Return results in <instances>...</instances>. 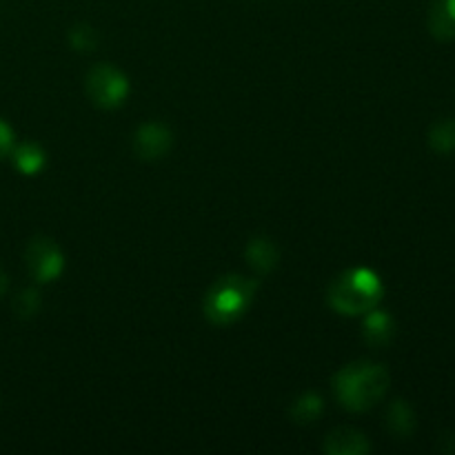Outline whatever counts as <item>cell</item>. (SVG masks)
I'll return each mask as SVG.
<instances>
[{
  "mask_svg": "<svg viewBox=\"0 0 455 455\" xmlns=\"http://www.w3.org/2000/svg\"><path fill=\"white\" fill-rule=\"evenodd\" d=\"M7 289H9V278H7V274H4L3 265H0V296H4V293H7Z\"/></svg>",
  "mask_w": 455,
  "mask_h": 455,
  "instance_id": "18",
  "label": "cell"
},
{
  "mask_svg": "<svg viewBox=\"0 0 455 455\" xmlns=\"http://www.w3.org/2000/svg\"><path fill=\"white\" fill-rule=\"evenodd\" d=\"M323 449L327 455H369L373 447L363 431L354 427H336L327 434Z\"/></svg>",
  "mask_w": 455,
  "mask_h": 455,
  "instance_id": "7",
  "label": "cell"
},
{
  "mask_svg": "<svg viewBox=\"0 0 455 455\" xmlns=\"http://www.w3.org/2000/svg\"><path fill=\"white\" fill-rule=\"evenodd\" d=\"M427 25L440 43L455 40V0H431Z\"/></svg>",
  "mask_w": 455,
  "mask_h": 455,
  "instance_id": "10",
  "label": "cell"
},
{
  "mask_svg": "<svg viewBox=\"0 0 455 455\" xmlns=\"http://www.w3.org/2000/svg\"><path fill=\"white\" fill-rule=\"evenodd\" d=\"M25 267L34 283H56L65 271V253L49 235H34L25 247Z\"/></svg>",
  "mask_w": 455,
  "mask_h": 455,
  "instance_id": "5",
  "label": "cell"
},
{
  "mask_svg": "<svg viewBox=\"0 0 455 455\" xmlns=\"http://www.w3.org/2000/svg\"><path fill=\"white\" fill-rule=\"evenodd\" d=\"M429 147L440 156L455 154V118L438 120L429 129Z\"/></svg>",
  "mask_w": 455,
  "mask_h": 455,
  "instance_id": "14",
  "label": "cell"
},
{
  "mask_svg": "<svg viewBox=\"0 0 455 455\" xmlns=\"http://www.w3.org/2000/svg\"><path fill=\"white\" fill-rule=\"evenodd\" d=\"M324 413V398L315 391H307V394L298 395L289 407V418L291 422L300 427H309L318 422Z\"/></svg>",
  "mask_w": 455,
  "mask_h": 455,
  "instance_id": "13",
  "label": "cell"
},
{
  "mask_svg": "<svg viewBox=\"0 0 455 455\" xmlns=\"http://www.w3.org/2000/svg\"><path fill=\"white\" fill-rule=\"evenodd\" d=\"M129 78L111 62H98L84 76V93L98 109H118L129 98Z\"/></svg>",
  "mask_w": 455,
  "mask_h": 455,
  "instance_id": "4",
  "label": "cell"
},
{
  "mask_svg": "<svg viewBox=\"0 0 455 455\" xmlns=\"http://www.w3.org/2000/svg\"><path fill=\"white\" fill-rule=\"evenodd\" d=\"M395 338V320L389 311L371 309L363 320V340L373 349H385Z\"/></svg>",
  "mask_w": 455,
  "mask_h": 455,
  "instance_id": "8",
  "label": "cell"
},
{
  "mask_svg": "<svg viewBox=\"0 0 455 455\" xmlns=\"http://www.w3.org/2000/svg\"><path fill=\"white\" fill-rule=\"evenodd\" d=\"M391 385V373L385 364L371 360H355L345 364L333 376V391L347 411L363 413L382 403Z\"/></svg>",
  "mask_w": 455,
  "mask_h": 455,
  "instance_id": "1",
  "label": "cell"
},
{
  "mask_svg": "<svg viewBox=\"0 0 455 455\" xmlns=\"http://www.w3.org/2000/svg\"><path fill=\"white\" fill-rule=\"evenodd\" d=\"M385 298V283L369 267L347 269L329 284L327 302L340 315H364L380 307Z\"/></svg>",
  "mask_w": 455,
  "mask_h": 455,
  "instance_id": "2",
  "label": "cell"
},
{
  "mask_svg": "<svg viewBox=\"0 0 455 455\" xmlns=\"http://www.w3.org/2000/svg\"><path fill=\"white\" fill-rule=\"evenodd\" d=\"M98 43H100V34L89 22H76L69 29V44L74 47V52L92 53L96 52Z\"/></svg>",
  "mask_w": 455,
  "mask_h": 455,
  "instance_id": "16",
  "label": "cell"
},
{
  "mask_svg": "<svg viewBox=\"0 0 455 455\" xmlns=\"http://www.w3.org/2000/svg\"><path fill=\"white\" fill-rule=\"evenodd\" d=\"M244 258L258 275H267L278 267L280 249L269 235H253L244 247Z\"/></svg>",
  "mask_w": 455,
  "mask_h": 455,
  "instance_id": "9",
  "label": "cell"
},
{
  "mask_svg": "<svg viewBox=\"0 0 455 455\" xmlns=\"http://www.w3.org/2000/svg\"><path fill=\"white\" fill-rule=\"evenodd\" d=\"M13 149V132L4 120H0V160L9 158Z\"/></svg>",
  "mask_w": 455,
  "mask_h": 455,
  "instance_id": "17",
  "label": "cell"
},
{
  "mask_svg": "<svg viewBox=\"0 0 455 455\" xmlns=\"http://www.w3.org/2000/svg\"><path fill=\"white\" fill-rule=\"evenodd\" d=\"M385 427L398 440L411 438L413 431H416V411L411 409V404L407 400H394L387 409Z\"/></svg>",
  "mask_w": 455,
  "mask_h": 455,
  "instance_id": "12",
  "label": "cell"
},
{
  "mask_svg": "<svg viewBox=\"0 0 455 455\" xmlns=\"http://www.w3.org/2000/svg\"><path fill=\"white\" fill-rule=\"evenodd\" d=\"M133 154L140 160L154 163L164 158L173 147V132L163 123H145L133 133Z\"/></svg>",
  "mask_w": 455,
  "mask_h": 455,
  "instance_id": "6",
  "label": "cell"
},
{
  "mask_svg": "<svg viewBox=\"0 0 455 455\" xmlns=\"http://www.w3.org/2000/svg\"><path fill=\"white\" fill-rule=\"evenodd\" d=\"M40 307H43V298L40 291L34 287L20 289L12 300V311L18 320H31L38 315Z\"/></svg>",
  "mask_w": 455,
  "mask_h": 455,
  "instance_id": "15",
  "label": "cell"
},
{
  "mask_svg": "<svg viewBox=\"0 0 455 455\" xmlns=\"http://www.w3.org/2000/svg\"><path fill=\"white\" fill-rule=\"evenodd\" d=\"M258 293V280L240 274L220 275L203 300V314L216 327H229L243 320Z\"/></svg>",
  "mask_w": 455,
  "mask_h": 455,
  "instance_id": "3",
  "label": "cell"
},
{
  "mask_svg": "<svg viewBox=\"0 0 455 455\" xmlns=\"http://www.w3.org/2000/svg\"><path fill=\"white\" fill-rule=\"evenodd\" d=\"M9 158H12V164L16 167V172H20L22 176H36V173H40L47 167V151L38 142L31 140L13 145Z\"/></svg>",
  "mask_w": 455,
  "mask_h": 455,
  "instance_id": "11",
  "label": "cell"
}]
</instances>
